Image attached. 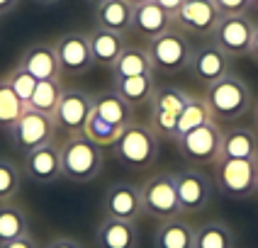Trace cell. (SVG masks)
I'll use <instances>...</instances> for the list:
<instances>
[{
  "label": "cell",
  "mask_w": 258,
  "mask_h": 248,
  "mask_svg": "<svg viewBox=\"0 0 258 248\" xmlns=\"http://www.w3.org/2000/svg\"><path fill=\"white\" fill-rule=\"evenodd\" d=\"M61 148V173L76 185H86L95 180L102 171V146L90 141L86 134H71Z\"/></svg>",
  "instance_id": "1"
},
{
  "label": "cell",
  "mask_w": 258,
  "mask_h": 248,
  "mask_svg": "<svg viewBox=\"0 0 258 248\" xmlns=\"http://www.w3.org/2000/svg\"><path fill=\"white\" fill-rule=\"evenodd\" d=\"M205 100L210 105V112H212L215 119L234 122V119L244 117L251 110L253 95H251V88L246 86L236 73H227L217 83L207 86Z\"/></svg>",
  "instance_id": "2"
},
{
  "label": "cell",
  "mask_w": 258,
  "mask_h": 248,
  "mask_svg": "<svg viewBox=\"0 0 258 248\" xmlns=\"http://www.w3.org/2000/svg\"><path fill=\"white\" fill-rule=\"evenodd\" d=\"M112 148L122 166L132 171H144L158 156V134L149 124H127Z\"/></svg>",
  "instance_id": "3"
},
{
  "label": "cell",
  "mask_w": 258,
  "mask_h": 248,
  "mask_svg": "<svg viewBox=\"0 0 258 248\" xmlns=\"http://www.w3.org/2000/svg\"><path fill=\"white\" fill-rule=\"evenodd\" d=\"M215 180L224 197L246 200V197L258 192V158L256 160L219 158L215 163Z\"/></svg>",
  "instance_id": "4"
},
{
  "label": "cell",
  "mask_w": 258,
  "mask_h": 248,
  "mask_svg": "<svg viewBox=\"0 0 258 248\" xmlns=\"http://www.w3.org/2000/svg\"><path fill=\"white\" fill-rule=\"evenodd\" d=\"M146 54H149V61H151L154 71L173 75V73H180L187 68L190 54H192V44L187 42V37L180 34L178 29H168L161 37L149 42Z\"/></svg>",
  "instance_id": "5"
},
{
  "label": "cell",
  "mask_w": 258,
  "mask_h": 248,
  "mask_svg": "<svg viewBox=\"0 0 258 248\" xmlns=\"http://www.w3.org/2000/svg\"><path fill=\"white\" fill-rule=\"evenodd\" d=\"M253 32H256V22L246 13L222 15V20L217 22L215 32H212V42L229 58L248 56L251 54V42H253Z\"/></svg>",
  "instance_id": "6"
},
{
  "label": "cell",
  "mask_w": 258,
  "mask_h": 248,
  "mask_svg": "<svg viewBox=\"0 0 258 248\" xmlns=\"http://www.w3.org/2000/svg\"><path fill=\"white\" fill-rule=\"evenodd\" d=\"M139 190H142L144 212H149L151 217L166 221V219H175L183 214L180 204H178V192H175V178H173V173L151 175Z\"/></svg>",
  "instance_id": "7"
},
{
  "label": "cell",
  "mask_w": 258,
  "mask_h": 248,
  "mask_svg": "<svg viewBox=\"0 0 258 248\" xmlns=\"http://www.w3.org/2000/svg\"><path fill=\"white\" fill-rule=\"evenodd\" d=\"M180 156L190 163H217L219 151H222V131L217 127V122L202 124L198 129L187 131L183 136L173 139Z\"/></svg>",
  "instance_id": "8"
},
{
  "label": "cell",
  "mask_w": 258,
  "mask_h": 248,
  "mask_svg": "<svg viewBox=\"0 0 258 248\" xmlns=\"http://www.w3.org/2000/svg\"><path fill=\"white\" fill-rule=\"evenodd\" d=\"M13 141L20 151H32V148H39L44 144H51L54 141V134H56V122L54 117L42 115L37 110H25L22 117L15 122L13 127Z\"/></svg>",
  "instance_id": "9"
},
{
  "label": "cell",
  "mask_w": 258,
  "mask_h": 248,
  "mask_svg": "<svg viewBox=\"0 0 258 248\" xmlns=\"http://www.w3.org/2000/svg\"><path fill=\"white\" fill-rule=\"evenodd\" d=\"M95 110V98H90L88 93L78 88H63L58 107L54 112L56 127L66 129L69 134H83L88 117Z\"/></svg>",
  "instance_id": "10"
},
{
  "label": "cell",
  "mask_w": 258,
  "mask_h": 248,
  "mask_svg": "<svg viewBox=\"0 0 258 248\" xmlns=\"http://www.w3.org/2000/svg\"><path fill=\"white\" fill-rule=\"evenodd\" d=\"M175 178V192H178V204L183 214H195L210 204L212 197V183L207 180V175L198 168H183Z\"/></svg>",
  "instance_id": "11"
},
{
  "label": "cell",
  "mask_w": 258,
  "mask_h": 248,
  "mask_svg": "<svg viewBox=\"0 0 258 248\" xmlns=\"http://www.w3.org/2000/svg\"><path fill=\"white\" fill-rule=\"evenodd\" d=\"M187 71L192 73V78H195L198 83H202V86H212V83H217L219 78H224L227 73H231L229 56H227L215 42L192 46Z\"/></svg>",
  "instance_id": "12"
},
{
  "label": "cell",
  "mask_w": 258,
  "mask_h": 248,
  "mask_svg": "<svg viewBox=\"0 0 258 248\" xmlns=\"http://www.w3.org/2000/svg\"><path fill=\"white\" fill-rule=\"evenodd\" d=\"M102 214L122 221H137L144 214L142 190L132 183H115L110 185L102 200Z\"/></svg>",
  "instance_id": "13"
},
{
  "label": "cell",
  "mask_w": 258,
  "mask_h": 248,
  "mask_svg": "<svg viewBox=\"0 0 258 248\" xmlns=\"http://www.w3.org/2000/svg\"><path fill=\"white\" fill-rule=\"evenodd\" d=\"M54 51H56L58 66L63 73H71V75H81L86 73L93 63V54H90V42H88V34L81 32H66L63 37H58L54 44Z\"/></svg>",
  "instance_id": "14"
},
{
  "label": "cell",
  "mask_w": 258,
  "mask_h": 248,
  "mask_svg": "<svg viewBox=\"0 0 258 248\" xmlns=\"http://www.w3.org/2000/svg\"><path fill=\"white\" fill-rule=\"evenodd\" d=\"M173 20L178 27L192 34H212L217 22L222 20V13L215 5V0H185Z\"/></svg>",
  "instance_id": "15"
},
{
  "label": "cell",
  "mask_w": 258,
  "mask_h": 248,
  "mask_svg": "<svg viewBox=\"0 0 258 248\" xmlns=\"http://www.w3.org/2000/svg\"><path fill=\"white\" fill-rule=\"evenodd\" d=\"M25 171L37 185L56 183L58 178H63V173H61V148L51 141V144H44L39 148L27 151L25 153Z\"/></svg>",
  "instance_id": "16"
},
{
  "label": "cell",
  "mask_w": 258,
  "mask_h": 248,
  "mask_svg": "<svg viewBox=\"0 0 258 248\" xmlns=\"http://www.w3.org/2000/svg\"><path fill=\"white\" fill-rule=\"evenodd\" d=\"M173 17L161 5H156L154 0H149V3H142V5H134V10H132V32H137L139 37L144 39H156L161 37L163 32H168L173 29Z\"/></svg>",
  "instance_id": "17"
},
{
  "label": "cell",
  "mask_w": 258,
  "mask_h": 248,
  "mask_svg": "<svg viewBox=\"0 0 258 248\" xmlns=\"http://www.w3.org/2000/svg\"><path fill=\"white\" fill-rule=\"evenodd\" d=\"M98 248H139V229L137 221L102 217L100 226L95 231Z\"/></svg>",
  "instance_id": "18"
},
{
  "label": "cell",
  "mask_w": 258,
  "mask_h": 248,
  "mask_svg": "<svg viewBox=\"0 0 258 248\" xmlns=\"http://www.w3.org/2000/svg\"><path fill=\"white\" fill-rule=\"evenodd\" d=\"M27 73H32L37 80H58L61 66H58L54 44H34L22 54L20 63Z\"/></svg>",
  "instance_id": "19"
},
{
  "label": "cell",
  "mask_w": 258,
  "mask_h": 248,
  "mask_svg": "<svg viewBox=\"0 0 258 248\" xmlns=\"http://www.w3.org/2000/svg\"><path fill=\"white\" fill-rule=\"evenodd\" d=\"M88 42H90V54H93V63L102 66V68H112L115 61L119 58V54L124 51V37L119 32L112 29H102L95 27L88 34Z\"/></svg>",
  "instance_id": "20"
},
{
  "label": "cell",
  "mask_w": 258,
  "mask_h": 248,
  "mask_svg": "<svg viewBox=\"0 0 258 248\" xmlns=\"http://www.w3.org/2000/svg\"><path fill=\"white\" fill-rule=\"evenodd\" d=\"M219 158L231 160H256L258 158V134L248 127H234L222 134Z\"/></svg>",
  "instance_id": "21"
},
{
  "label": "cell",
  "mask_w": 258,
  "mask_h": 248,
  "mask_svg": "<svg viewBox=\"0 0 258 248\" xmlns=\"http://www.w3.org/2000/svg\"><path fill=\"white\" fill-rule=\"evenodd\" d=\"M154 248H195V229L180 217L166 219L156 226Z\"/></svg>",
  "instance_id": "22"
},
{
  "label": "cell",
  "mask_w": 258,
  "mask_h": 248,
  "mask_svg": "<svg viewBox=\"0 0 258 248\" xmlns=\"http://www.w3.org/2000/svg\"><path fill=\"white\" fill-rule=\"evenodd\" d=\"M112 90H115L122 100H127L132 107H134V105H146V102H151L154 93H156L154 73L129 75V78H115V80H112Z\"/></svg>",
  "instance_id": "23"
},
{
  "label": "cell",
  "mask_w": 258,
  "mask_h": 248,
  "mask_svg": "<svg viewBox=\"0 0 258 248\" xmlns=\"http://www.w3.org/2000/svg\"><path fill=\"white\" fill-rule=\"evenodd\" d=\"M132 10L134 5H129L127 0H105L102 5L95 8V22L102 29L124 34L132 27Z\"/></svg>",
  "instance_id": "24"
},
{
  "label": "cell",
  "mask_w": 258,
  "mask_h": 248,
  "mask_svg": "<svg viewBox=\"0 0 258 248\" xmlns=\"http://www.w3.org/2000/svg\"><path fill=\"white\" fill-rule=\"evenodd\" d=\"M95 112L102 119H107L110 124L119 127V129H124L127 124H132V105L127 100H122L115 90L100 93L95 98Z\"/></svg>",
  "instance_id": "25"
},
{
  "label": "cell",
  "mask_w": 258,
  "mask_h": 248,
  "mask_svg": "<svg viewBox=\"0 0 258 248\" xmlns=\"http://www.w3.org/2000/svg\"><path fill=\"white\" fill-rule=\"evenodd\" d=\"M236 236L234 229L224 221H205L202 226L195 229V248H234Z\"/></svg>",
  "instance_id": "26"
},
{
  "label": "cell",
  "mask_w": 258,
  "mask_h": 248,
  "mask_svg": "<svg viewBox=\"0 0 258 248\" xmlns=\"http://www.w3.org/2000/svg\"><path fill=\"white\" fill-rule=\"evenodd\" d=\"M154 73V66L149 61L146 46H124V51L112 66V75L115 78H129V75H146Z\"/></svg>",
  "instance_id": "27"
},
{
  "label": "cell",
  "mask_w": 258,
  "mask_h": 248,
  "mask_svg": "<svg viewBox=\"0 0 258 248\" xmlns=\"http://www.w3.org/2000/svg\"><path fill=\"white\" fill-rule=\"evenodd\" d=\"M29 233L27 214L13 202L0 204V243H8L15 238H22Z\"/></svg>",
  "instance_id": "28"
},
{
  "label": "cell",
  "mask_w": 258,
  "mask_h": 248,
  "mask_svg": "<svg viewBox=\"0 0 258 248\" xmlns=\"http://www.w3.org/2000/svg\"><path fill=\"white\" fill-rule=\"evenodd\" d=\"M210 122H215V117L210 112V105L205 98H190L185 107H183V112L178 115V131H175V139L178 136H183L187 131L198 129L202 124H210Z\"/></svg>",
  "instance_id": "29"
},
{
  "label": "cell",
  "mask_w": 258,
  "mask_h": 248,
  "mask_svg": "<svg viewBox=\"0 0 258 248\" xmlns=\"http://www.w3.org/2000/svg\"><path fill=\"white\" fill-rule=\"evenodd\" d=\"M61 93H63V86L61 80H39L37 88H34V95L29 100V110H37L42 115L54 117L58 107V100H61Z\"/></svg>",
  "instance_id": "30"
},
{
  "label": "cell",
  "mask_w": 258,
  "mask_h": 248,
  "mask_svg": "<svg viewBox=\"0 0 258 248\" xmlns=\"http://www.w3.org/2000/svg\"><path fill=\"white\" fill-rule=\"evenodd\" d=\"M190 98L192 95H187L185 90H180V88H158L149 105H151V110H158V112H175V115H180L183 107L190 102Z\"/></svg>",
  "instance_id": "31"
},
{
  "label": "cell",
  "mask_w": 258,
  "mask_h": 248,
  "mask_svg": "<svg viewBox=\"0 0 258 248\" xmlns=\"http://www.w3.org/2000/svg\"><path fill=\"white\" fill-rule=\"evenodd\" d=\"M83 134H86L90 141H95L98 146H112L117 141V136L122 134V129L115 127V124H110L107 119H102V117L93 110V115L88 117V122H86Z\"/></svg>",
  "instance_id": "32"
},
{
  "label": "cell",
  "mask_w": 258,
  "mask_h": 248,
  "mask_svg": "<svg viewBox=\"0 0 258 248\" xmlns=\"http://www.w3.org/2000/svg\"><path fill=\"white\" fill-rule=\"evenodd\" d=\"M22 188V173L13 160L0 158V204L13 202L15 195Z\"/></svg>",
  "instance_id": "33"
},
{
  "label": "cell",
  "mask_w": 258,
  "mask_h": 248,
  "mask_svg": "<svg viewBox=\"0 0 258 248\" xmlns=\"http://www.w3.org/2000/svg\"><path fill=\"white\" fill-rule=\"evenodd\" d=\"M27 107L20 102V98L15 95L10 86L5 80H0V127H13L15 122L22 117Z\"/></svg>",
  "instance_id": "34"
},
{
  "label": "cell",
  "mask_w": 258,
  "mask_h": 248,
  "mask_svg": "<svg viewBox=\"0 0 258 248\" xmlns=\"http://www.w3.org/2000/svg\"><path fill=\"white\" fill-rule=\"evenodd\" d=\"M5 83L10 86V90H13L15 95L20 98V102L25 105V107H29V100H32V95H34V88H37V78L32 75V73H27L22 66H17L15 71H10V75L5 78Z\"/></svg>",
  "instance_id": "35"
},
{
  "label": "cell",
  "mask_w": 258,
  "mask_h": 248,
  "mask_svg": "<svg viewBox=\"0 0 258 248\" xmlns=\"http://www.w3.org/2000/svg\"><path fill=\"white\" fill-rule=\"evenodd\" d=\"M149 127L156 131L158 136H171L175 139V131H178V115L175 112H158L151 110V122Z\"/></svg>",
  "instance_id": "36"
},
{
  "label": "cell",
  "mask_w": 258,
  "mask_h": 248,
  "mask_svg": "<svg viewBox=\"0 0 258 248\" xmlns=\"http://www.w3.org/2000/svg\"><path fill=\"white\" fill-rule=\"evenodd\" d=\"M215 5L222 15H241L246 13V8L253 5V0H215Z\"/></svg>",
  "instance_id": "37"
},
{
  "label": "cell",
  "mask_w": 258,
  "mask_h": 248,
  "mask_svg": "<svg viewBox=\"0 0 258 248\" xmlns=\"http://www.w3.org/2000/svg\"><path fill=\"white\" fill-rule=\"evenodd\" d=\"M0 248H37V241H34L32 233H27V236H22V238H15V241H8V243H0Z\"/></svg>",
  "instance_id": "38"
},
{
  "label": "cell",
  "mask_w": 258,
  "mask_h": 248,
  "mask_svg": "<svg viewBox=\"0 0 258 248\" xmlns=\"http://www.w3.org/2000/svg\"><path fill=\"white\" fill-rule=\"evenodd\" d=\"M46 248H83V246L71 236H56V238H51L46 243Z\"/></svg>",
  "instance_id": "39"
},
{
  "label": "cell",
  "mask_w": 258,
  "mask_h": 248,
  "mask_svg": "<svg viewBox=\"0 0 258 248\" xmlns=\"http://www.w3.org/2000/svg\"><path fill=\"white\" fill-rule=\"evenodd\" d=\"M154 3H156V5H161L166 13L171 15V17H175V13L180 10V5H183L185 0H154ZM173 22H175V20H173Z\"/></svg>",
  "instance_id": "40"
},
{
  "label": "cell",
  "mask_w": 258,
  "mask_h": 248,
  "mask_svg": "<svg viewBox=\"0 0 258 248\" xmlns=\"http://www.w3.org/2000/svg\"><path fill=\"white\" fill-rule=\"evenodd\" d=\"M17 3H20V0H0V15L13 13L15 8H17Z\"/></svg>",
  "instance_id": "41"
},
{
  "label": "cell",
  "mask_w": 258,
  "mask_h": 248,
  "mask_svg": "<svg viewBox=\"0 0 258 248\" xmlns=\"http://www.w3.org/2000/svg\"><path fill=\"white\" fill-rule=\"evenodd\" d=\"M248 56H253L258 61V25H256V32H253V42H251V54Z\"/></svg>",
  "instance_id": "42"
},
{
  "label": "cell",
  "mask_w": 258,
  "mask_h": 248,
  "mask_svg": "<svg viewBox=\"0 0 258 248\" xmlns=\"http://www.w3.org/2000/svg\"><path fill=\"white\" fill-rule=\"evenodd\" d=\"M86 3H90V5H93V8H98V5H102V3H105V0H86Z\"/></svg>",
  "instance_id": "43"
},
{
  "label": "cell",
  "mask_w": 258,
  "mask_h": 248,
  "mask_svg": "<svg viewBox=\"0 0 258 248\" xmlns=\"http://www.w3.org/2000/svg\"><path fill=\"white\" fill-rule=\"evenodd\" d=\"M129 5H142V3H149V0H127Z\"/></svg>",
  "instance_id": "44"
},
{
  "label": "cell",
  "mask_w": 258,
  "mask_h": 248,
  "mask_svg": "<svg viewBox=\"0 0 258 248\" xmlns=\"http://www.w3.org/2000/svg\"><path fill=\"white\" fill-rule=\"evenodd\" d=\"M37 3H42V5H54V3H58V0H37Z\"/></svg>",
  "instance_id": "45"
},
{
  "label": "cell",
  "mask_w": 258,
  "mask_h": 248,
  "mask_svg": "<svg viewBox=\"0 0 258 248\" xmlns=\"http://www.w3.org/2000/svg\"><path fill=\"white\" fill-rule=\"evenodd\" d=\"M253 117H256V124H258V105H256V110H253Z\"/></svg>",
  "instance_id": "46"
},
{
  "label": "cell",
  "mask_w": 258,
  "mask_h": 248,
  "mask_svg": "<svg viewBox=\"0 0 258 248\" xmlns=\"http://www.w3.org/2000/svg\"><path fill=\"white\" fill-rule=\"evenodd\" d=\"M253 5H258V0H253Z\"/></svg>",
  "instance_id": "47"
}]
</instances>
